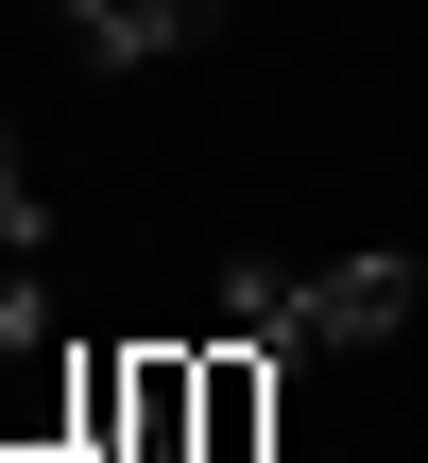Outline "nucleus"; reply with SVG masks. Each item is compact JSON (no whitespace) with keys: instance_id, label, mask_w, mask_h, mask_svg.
<instances>
[{"instance_id":"obj_1","label":"nucleus","mask_w":428,"mask_h":463,"mask_svg":"<svg viewBox=\"0 0 428 463\" xmlns=\"http://www.w3.org/2000/svg\"><path fill=\"white\" fill-rule=\"evenodd\" d=\"M0 463H86V361L51 344L34 275L0 292Z\"/></svg>"},{"instance_id":"obj_2","label":"nucleus","mask_w":428,"mask_h":463,"mask_svg":"<svg viewBox=\"0 0 428 463\" xmlns=\"http://www.w3.org/2000/svg\"><path fill=\"white\" fill-rule=\"evenodd\" d=\"M412 309H428V275L395 258V241H360V258H326V275H292V326H309V344H395Z\"/></svg>"},{"instance_id":"obj_3","label":"nucleus","mask_w":428,"mask_h":463,"mask_svg":"<svg viewBox=\"0 0 428 463\" xmlns=\"http://www.w3.org/2000/svg\"><path fill=\"white\" fill-rule=\"evenodd\" d=\"M274 378H292V344H206V463L274 447Z\"/></svg>"},{"instance_id":"obj_4","label":"nucleus","mask_w":428,"mask_h":463,"mask_svg":"<svg viewBox=\"0 0 428 463\" xmlns=\"http://www.w3.org/2000/svg\"><path fill=\"white\" fill-rule=\"evenodd\" d=\"M223 0H69V34L103 52V69H154V52H189Z\"/></svg>"},{"instance_id":"obj_5","label":"nucleus","mask_w":428,"mask_h":463,"mask_svg":"<svg viewBox=\"0 0 428 463\" xmlns=\"http://www.w3.org/2000/svg\"><path fill=\"white\" fill-rule=\"evenodd\" d=\"M223 326H240V344H292V361H309V326H292V275H274V258H223Z\"/></svg>"},{"instance_id":"obj_6","label":"nucleus","mask_w":428,"mask_h":463,"mask_svg":"<svg viewBox=\"0 0 428 463\" xmlns=\"http://www.w3.org/2000/svg\"><path fill=\"white\" fill-rule=\"evenodd\" d=\"M0 258H51V206L17 189V137H0Z\"/></svg>"}]
</instances>
